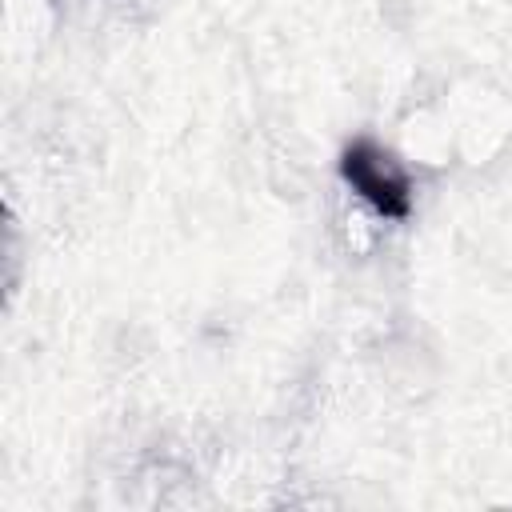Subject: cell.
I'll return each instance as SVG.
<instances>
[{
  "label": "cell",
  "mask_w": 512,
  "mask_h": 512,
  "mask_svg": "<svg viewBox=\"0 0 512 512\" xmlns=\"http://www.w3.org/2000/svg\"><path fill=\"white\" fill-rule=\"evenodd\" d=\"M340 180L368 200L380 216L388 220H408L412 216V176L408 168L372 136H356L340 152Z\"/></svg>",
  "instance_id": "obj_1"
}]
</instances>
